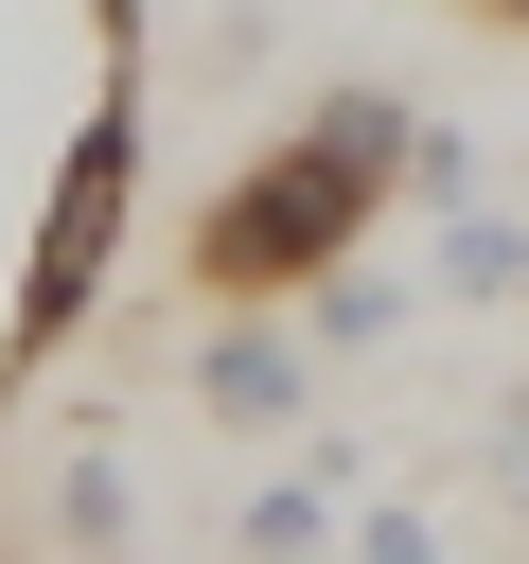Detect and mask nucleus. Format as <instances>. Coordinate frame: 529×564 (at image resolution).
<instances>
[{
	"label": "nucleus",
	"instance_id": "obj_3",
	"mask_svg": "<svg viewBox=\"0 0 529 564\" xmlns=\"http://www.w3.org/2000/svg\"><path fill=\"white\" fill-rule=\"evenodd\" d=\"M300 388H317L300 300H212V335H194V405H212V423H300Z\"/></svg>",
	"mask_w": 529,
	"mask_h": 564
},
{
	"label": "nucleus",
	"instance_id": "obj_2",
	"mask_svg": "<svg viewBox=\"0 0 529 564\" xmlns=\"http://www.w3.org/2000/svg\"><path fill=\"white\" fill-rule=\"evenodd\" d=\"M123 194H141V70H123V35H106V106H88V141H71V176H53V212H35V282H18V352L0 370H35L88 300H106V247H123Z\"/></svg>",
	"mask_w": 529,
	"mask_h": 564
},
{
	"label": "nucleus",
	"instance_id": "obj_7",
	"mask_svg": "<svg viewBox=\"0 0 529 564\" xmlns=\"http://www.w3.org/2000/svg\"><path fill=\"white\" fill-rule=\"evenodd\" d=\"M317 529H335L317 476H264V494H247V546H317Z\"/></svg>",
	"mask_w": 529,
	"mask_h": 564
},
{
	"label": "nucleus",
	"instance_id": "obj_6",
	"mask_svg": "<svg viewBox=\"0 0 529 564\" xmlns=\"http://www.w3.org/2000/svg\"><path fill=\"white\" fill-rule=\"evenodd\" d=\"M53 529H71V546H123V458H106V441L53 476Z\"/></svg>",
	"mask_w": 529,
	"mask_h": 564
},
{
	"label": "nucleus",
	"instance_id": "obj_9",
	"mask_svg": "<svg viewBox=\"0 0 529 564\" xmlns=\"http://www.w3.org/2000/svg\"><path fill=\"white\" fill-rule=\"evenodd\" d=\"M458 18H494V35H529V0H458Z\"/></svg>",
	"mask_w": 529,
	"mask_h": 564
},
{
	"label": "nucleus",
	"instance_id": "obj_5",
	"mask_svg": "<svg viewBox=\"0 0 529 564\" xmlns=\"http://www.w3.org/2000/svg\"><path fill=\"white\" fill-rule=\"evenodd\" d=\"M441 300H529V229L458 194V212H441Z\"/></svg>",
	"mask_w": 529,
	"mask_h": 564
},
{
	"label": "nucleus",
	"instance_id": "obj_4",
	"mask_svg": "<svg viewBox=\"0 0 529 564\" xmlns=\"http://www.w3.org/2000/svg\"><path fill=\"white\" fill-rule=\"evenodd\" d=\"M300 335H317V352H370V335H406V282H370V247H353V264L300 282Z\"/></svg>",
	"mask_w": 529,
	"mask_h": 564
},
{
	"label": "nucleus",
	"instance_id": "obj_1",
	"mask_svg": "<svg viewBox=\"0 0 529 564\" xmlns=\"http://www.w3.org/2000/svg\"><path fill=\"white\" fill-rule=\"evenodd\" d=\"M406 141H423V106H406V88H317L282 141H247V176H212V194H194L176 282H194V300H300L317 264H353V247L388 229Z\"/></svg>",
	"mask_w": 529,
	"mask_h": 564
},
{
	"label": "nucleus",
	"instance_id": "obj_8",
	"mask_svg": "<svg viewBox=\"0 0 529 564\" xmlns=\"http://www.w3.org/2000/svg\"><path fill=\"white\" fill-rule=\"evenodd\" d=\"M406 194H423V212H458V194H476V141H458V123H423V141H406Z\"/></svg>",
	"mask_w": 529,
	"mask_h": 564
}]
</instances>
